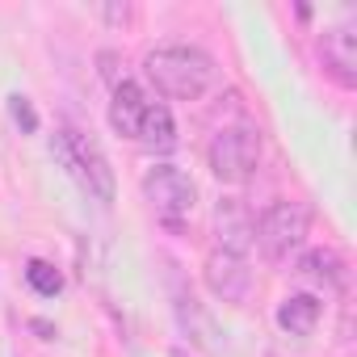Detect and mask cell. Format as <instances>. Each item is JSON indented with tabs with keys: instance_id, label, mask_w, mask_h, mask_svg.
Segmentation results:
<instances>
[{
	"instance_id": "6da1fadb",
	"label": "cell",
	"mask_w": 357,
	"mask_h": 357,
	"mask_svg": "<svg viewBox=\"0 0 357 357\" xmlns=\"http://www.w3.org/2000/svg\"><path fill=\"white\" fill-rule=\"evenodd\" d=\"M143 72L164 97H176V101H198L215 84V59H211V51H202L194 43H164V47L147 51Z\"/></svg>"
},
{
	"instance_id": "7a4b0ae2",
	"label": "cell",
	"mask_w": 357,
	"mask_h": 357,
	"mask_svg": "<svg viewBox=\"0 0 357 357\" xmlns=\"http://www.w3.org/2000/svg\"><path fill=\"white\" fill-rule=\"evenodd\" d=\"M51 147H55L59 164L72 172V181H76L89 198L114 202V168H109L105 151L97 147V139H89V135L76 130V126H59V135H55Z\"/></svg>"
},
{
	"instance_id": "3957f363",
	"label": "cell",
	"mask_w": 357,
	"mask_h": 357,
	"mask_svg": "<svg viewBox=\"0 0 357 357\" xmlns=\"http://www.w3.org/2000/svg\"><path fill=\"white\" fill-rule=\"evenodd\" d=\"M311 231V211L303 202H290V198H278L261 219H257V231H252V244H261V252L269 261H286L290 252L303 248Z\"/></svg>"
},
{
	"instance_id": "277c9868",
	"label": "cell",
	"mask_w": 357,
	"mask_h": 357,
	"mask_svg": "<svg viewBox=\"0 0 357 357\" xmlns=\"http://www.w3.org/2000/svg\"><path fill=\"white\" fill-rule=\"evenodd\" d=\"M206 164L227 185L248 181L257 172V164H261V135L252 126H223L206 147Z\"/></svg>"
},
{
	"instance_id": "5b68a950",
	"label": "cell",
	"mask_w": 357,
	"mask_h": 357,
	"mask_svg": "<svg viewBox=\"0 0 357 357\" xmlns=\"http://www.w3.org/2000/svg\"><path fill=\"white\" fill-rule=\"evenodd\" d=\"M143 198L151 202L155 215H164V219H181V215L194 211V202H198V185L190 181L181 168L155 164V168L143 172Z\"/></svg>"
},
{
	"instance_id": "8992f818",
	"label": "cell",
	"mask_w": 357,
	"mask_h": 357,
	"mask_svg": "<svg viewBox=\"0 0 357 357\" xmlns=\"http://www.w3.org/2000/svg\"><path fill=\"white\" fill-rule=\"evenodd\" d=\"M206 286H211L223 303H244L248 290H252V269H248L244 257L215 248V252L206 257Z\"/></svg>"
},
{
	"instance_id": "52a82bcc",
	"label": "cell",
	"mask_w": 357,
	"mask_h": 357,
	"mask_svg": "<svg viewBox=\"0 0 357 357\" xmlns=\"http://www.w3.org/2000/svg\"><path fill=\"white\" fill-rule=\"evenodd\" d=\"M319 55H324V68H328L344 89L357 84V26H353V22H340V26L324 30Z\"/></svg>"
},
{
	"instance_id": "ba28073f",
	"label": "cell",
	"mask_w": 357,
	"mask_h": 357,
	"mask_svg": "<svg viewBox=\"0 0 357 357\" xmlns=\"http://www.w3.org/2000/svg\"><path fill=\"white\" fill-rule=\"evenodd\" d=\"M151 109V97L135 84V80H114V101H109V122L118 135L139 139V126Z\"/></svg>"
},
{
	"instance_id": "9c48e42d",
	"label": "cell",
	"mask_w": 357,
	"mask_h": 357,
	"mask_svg": "<svg viewBox=\"0 0 357 357\" xmlns=\"http://www.w3.org/2000/svg\"><path fill=\"white\" fill-rule=\"evenodd\" d=\"M252 231H257V219L244 211V202L223 198V202H219V211H215V236H219V248H223V252L244 257V252H248V244H252Z\"/></svg>"
},
{
	"instance_id": "30bf717a",
	"label": "cell",
	"mask_w": 357,
	"mask_h": 357,
	"mask_svg": "<svg viewBox=\"0 0 357 357\" xmlns=\"http://www.w3.org/2000/svg\"><path fill=\"white\" fill-rule=\"evenodd\" d=\"M298 273L311 278V282H324L328 290H340V286L349 282V269H344L340 252H332V248H311V252H303V257H298Z\"/></svg>"
},
{
	"instance_id": "8fae6325",
	"label": "cell",
	"mask_w": 357,
	"mask_h": 357,
	"mask_svg": "<svg viewBox=\"0 0 357 357\" xmlns=\"http://www.w3.org/2000/svg\"><path fill=\"white\" fill-rule=\"evenodd\" d=\"M319 298L315 294H290L282 307H278V324L290 332V336H311L315 324H319Z\"/></svg>"
},
{
	"instance_id": "7c38bea8",
	"label": "cell",
	"mask_w": 357,
	"mask_h": 357,
	"mask_svg": "<svg viewBox=\"0 0 357 357\" xmlns=\"http://www.w3.org/2000/svg\"><path fill=\"white\" fill-rule=\"evenodd\" d=\"M135 143H143V147H160V151H168V147L176 143V122H172L168 105L151 101V109H147V118H143V126H139V139H135Z\"/></svg>"
},
{
	"instance_id": "4fadbf2b",
	"label": "cell",
	"mask_w": 357,
	"mask_h": 357,
	"mask_svg": "<svg viewBox=\"0 0 357 357\" xmlns=\"http://www.w3.org/2000/svg\"><path fill=\"white\" fill-rule=\"evenodd\" d=\"M26 282H30V286H34L43 298H55V294L63 290V273H59L51 261H38V257L26 265Z\"/></svg>"
},
{
	"instance_id": "5bb4252c",
	"label": "cell",
	"mask_w": 357,
	"mask_h": 357,
	"mask_svg": "<svg viewBox=\"0 0 357 357\" xmlns=\"http://www.w3.org/2000/svg\"><path fill=\"white\" fill-rule=\"evenodd\" d=\"M9 109H13V122H17L26 135H30V130H38V114H34V105H30L22 93H17V97H9Z\"/></svg>"
},
{
	"instance_id": "9a60e30c",
	"label": "cell",
	"mask_w": 357,
	"mask_h": 357,
	"mask_svg": "<svg viewBox=\"0 0 357 357\" xmlns=\"http://www.w3.org/2000/svg\"><path fill=\"white\" fill-rule=\"evenodd\" d=\"M101 13H105V17H109V22H114V26H126V22H130V17H135V13H130V5H105V9H101Z\"/></svg>"
}]
</instances>
